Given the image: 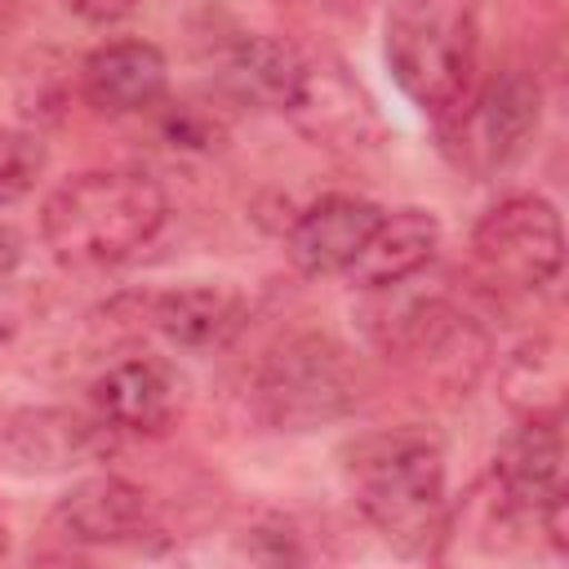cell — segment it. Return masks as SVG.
<instances>
[{"label":"cell","mask_w":569,"mask_h":569,"mask_svg":"<svg viewBox=\"0 0 569 569\" xmlns=\"http://www.w3.org/2000/svg\"><path fill=\"white\" fill-rule=\"evenodd\" d=\"M342 485L365 525L409 560L445 556L449 489L445 449L427 427L360 431L338 449Z\"/></svg>","instance_id":"1"},{"label":"cell","mask_w":569,"mask_h":569,"mask_svg":"<svg viewBox=\"0 0 569 569\" xmlns=\"http://www.w3.org/2000/svg\"><path fill=\"white\" fill-rule=\"evenodd\" d=\"M169 222L164 187L129 164L80 169L40 204V244L67 271H111L138 258Z\"/></svg>","instance_id":"2"},{"label":"cell","mask_w":569,"mask_h":569,"mask_svg":"<svg viewBox=\"0 0 569 569\" xmlns=\"http://www.w3.org/2000/svg\"><path fill=\"white\" fill-rule=\"evenodd\" d=\"M480 22L476 0H391L382 22V62L431 120H445L476 80Z\"/></svg>","instance_id":"3"},{"label":"cell","mask_w":569,"mask_h":569,"mask_svg":"<svg viewBox=\"0 0 569 569\" xmlns=\"http://www.w3.org/2000/svg\"><path fill=\"white\" fill-rule=\"evenodd\" d=\"M253 409L276 431H316L356 413L365 400V369L333 333H289L276 342L249 382Z\"/></svg>","instance_id":"4"},{"label":"cell","mask_w":569,"mask_h":569,"mask_svg":"<svg viewBox=\"0 0 569 569\" xmlns=\"http://www.w3.org/2000/svg\"><path fill=\"white\" fill-rule=\"evenodd\" d=\"M369 298H373L369 307L373 316L365 320L369 342L387 360H400L413 378L467 396V387L485 373L489 351H493L485 325L467 316L462 307H453L445 293L396 302L391 289H378Z\"/></svg>","instance_id":"5"},{"label":"cell","mask_w":569,"mask_h":569,"mask_svg":"<svg viewBox=\"0 0 569 569\" xmlns=\"http://www.w3.org/2000/svg\"><path fill=\"white\" fill-rule=\"evenodd\" d=\"M542 120V84L529 67H498L485 80H471L462 102L436 120L445 160L471 178L485 182L502 169H511L525 147L533 142Z\"/></svg>","instance_id":"6"},{"label":"cell","mask_w":569,"mask_h":569,"mask_svg":"<svg viewBox=\"0 0 569 569\" xmlns=\"http://www.w3.org/2000/svg\"><path fill=\"white\" fill-rule=\"evenodd\" d=\"M471 258L485 280L511 293H542L565 267L560 209L538 191L498 196L471 227Z\"/></svg>","instance_id":"7"},{"label":"cell","mask_w":569,"mask_h":569,"mask_svg":"<svg viewBox=\"0 0 569 569\" xmlns=\"http://www.w3.org/2000/svg\"><path fill=\"white\" fill-rule=\"evenodd\" d=\"M49 529L76 547H142L160 538V507L129 476L93 471L53 502Z\"/></svg>","instance_id":"8"},{"label":"cell","mask_w":569,"mask_h":569,"mask_svg":"<svg viewBox=\"0 0 569 569\" xmlns=\"http://www.w3.org/2000/svg\"><path fill=\"white\" fill-rule=\"evenodd\" d=\"M116 431L89 409H62V405H40V409H13L0 422V467L27 471V476H49V471H76L84 462H98L111 449Z\"/></svg>","instance_id":"9"},{"label":"cell","mask_w":569,"mask_h":569,"mask_svg":"<svg viewBox=\"0 0 569 569\" xmlns=\"http://www.w3.org/2000/svg\"><path fill=\"white\" fill-rule=\"evenodd\" d=\"M565 418H516V431L498 445L489 485L525 520L538 525L542 511L569 502L565 493Z\"/></svg>","instance_id":"10"},{"label":"cell","mask_w":569,"mask_h":569,"mask_svg":"<svg viewBox=\"0 0 569 569\" xmlns=\"http://www.w3.org/2000/svg\"><path fill=\"white\" fill-rule=\"evenodd\" d=\"M382 204L351 196V191H325L284 231V258L298 276L325 280V276H347L356 253L365 249L369 231L378 227Z\"/></svg>","instance_id":"11"},{"label":"cell","mask_w":569,"mask_h":569,"mask_svg":"<svg viewBox=\"0 0 569 569\" xmlns=\"http://www.w3.org/2000/svg\"><path fill=\"white\" fill-rule=\"evenodd\" d=\"M289 120L325 142V147H373L382 138V116L365 84L347 71V62L320 53H307V76L298 89V102L289 107Z\"/></svg>","instance_id":"12"},{"label":"cell","mask_w":569,"mask_h":569,"mask_svg":"<svg viewBox=\"0 0 569 569\" xmlns=\"http://www.w3.org/2000/svg\"><path fill=\"white\" fill-rule=\"evenodd\" d=\"M182 405L178 373L156 356H124L89 382V409L116 436H160Z\"/></svg>","instance_id":"13"},{"label":"cell","mask_w":569,"mask_h":569,"mask_svg":"<svg viewBox=\"0 0 569 569\" xmlns=\"http://www.w3.org/2000/svg\"><path fill=\"white\" fill-rule=\"evenodd\" d=\"M80 98L98 116H142L169 98V62L151 40H107L80 62Z\"/></svg>","instance_id":"14"},{"label":"cell","mask_w":569,"mask_h":569,"mask_svg":"<svg viewBox=\"0 0 569 569\" xmlns=\"http://www.w3.org/2000/svg\"><path fill=\"white\" fill-rule=\"evenodd\" d=\"M142 320L182 351H218L249 325V302L231 284H173L142 298Z\"/></svg>","instance_id":"15"},{"label":"cell","mask_w":569,"mask_h":569,"mask_svg":"<svg viewBox=\"0 0 569 569\" xmlns=\"http://www.w3.org/2000/svg\"><path fill=\"white\" fill-rule=\"evenodd\" d=\"M440 240H445V227H440V218L431 209H422V204H405V209H391V213L382 209V218L369 231L365 249L347 267V280L360 293L409 284L413 276H422L436 262Z\"/></svg>","instance_id":"16"},{"label":"cell","mask_w":569,"mask_h":569,"mask_svg":"<svg viewBox=\"0 0 569 569\" xmlns=\"http://www.w3.org/2000/svg\"><path fill=\"white\" fill-rule=\"evenodd\" d=\"M302 76H307V53L271 31H244L240 40H231L218 71L231 102L280 116H289V107L298 102Z\"/></svg>","instance_id":"17"},{"label":"cell","mask_w":569,"mask_h":569,"mask_svg":"<svg viewBox=\"0 0 569 569\" xmlns=\"http://www.w3.org/2000/svg\"><path fill=\"white\" fill-rule=\"evenodd\" d=\"M502 400L516 418H565V360L556 338H529L502 365Z\"/></svg>","instance_id":"18"},{"label":"cell","mask_w":569,"mask_h":569,"mask_svg":"<svg viewBox=\"0 0 569 569\" xmlns=\"http://www.w3.org/2000/svg\"><path fill=\"white\" fill-rule=\"evenodd\" d=\"M44 169H49L44 138L18 124H0V209L27 200L44 178Z\"/></svg>","instance_id":"19"},{"label":"cell","mask_w":569,"mask_h":569,"mask_svg":"<svg viewBox=\"0 0 569 569\" xmlns=\"http://www.w3.org/2000/svg\"><path fill=\"white\" fill-rule=\"evenodd\" d=\"M160 129H164V138H169L173 147H213V142L222 138L218 116L200 111L196 102H169Z\"/></svg>","instance_id":"20"},{"label":"cell","mask_w":569,"mask_h":569,"mask_svg":"<svg viewBox=\"0 0 569 569\" xmlns=\"http://www.w3.org/2000/svg\"><path fill=\"white\" fill-rule=\"evenodd\" d=\"M142 0H62V9H71L80 22H93V27H107V22H120L138 9Z\"/></svg>","instance_id":"21"},{"label":"cell","mask_w":569,"mask_h":569,"mask_svg":"<svg viewBox=\"0 0 569 569\" xmlns=\"http://www.w3.org/2000/svg\"><path fill=\"white\" fill-rule=\"evenodd\" d=\"M22 236H18V227H9L4 218H0V280L4 276H13L18 267H22Z\"/></svg>","instance_id":"22"},{"label":"cell","mask_w":569,"mask_h":569,"mask_svg":"<svg viewBox=\"0 0 569 569\" xmlns=\"http://www.w3.org/2000/svg\"><path fill=\"white\" fill-rule=\"evenodd\" d=\"M307 4H316L325 13H365L373 0H307Z\"/></svg>","instance_id":"23"},{"label":"cell","mask_w":569,"mask_h":569,"mask_svg":"<svg viewBox=\"0 0 569 569\" xmlns=\"http://www.w3.org/2000/svg\"><path fill=\"white\" fill-rule=\"evenodd\" d=\"M4 551H9V529L0 525V556H4Z\"/></svg>","instance_id":"24"}]
</instances>
